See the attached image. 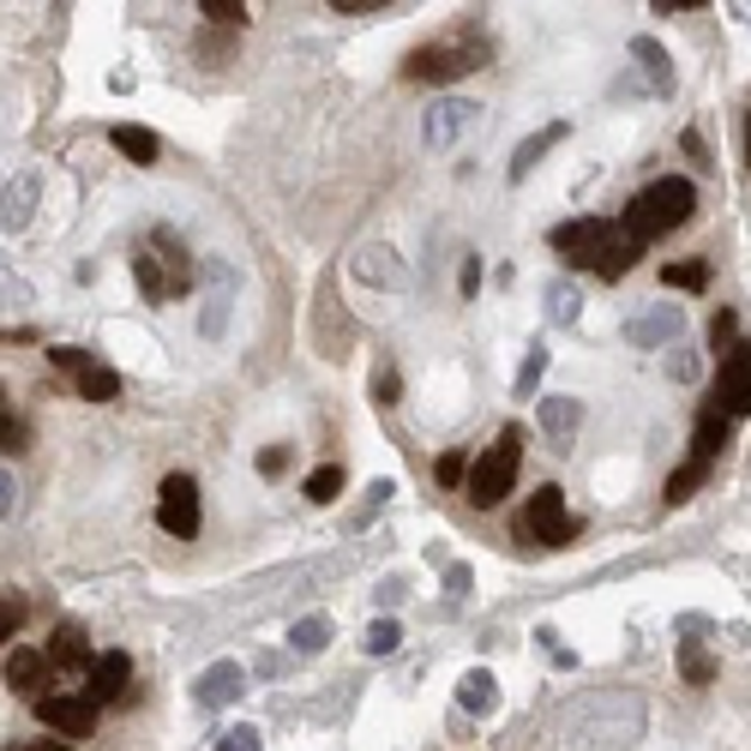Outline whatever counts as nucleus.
<instances>
[{
  "label": "nucleus",
  "mask_w": 751,
  "mask_h": 751,
  "mask_svg": "<svg viewBox=\"0 0 751 751\" xmlns=\"http://www.w3.org/2000/svg\"><path fill=\"white\" fill-rule=\"evenodd\" d=\"M240 692H247V668H240V661H211V668L199 673V685H193V704L199 709H228Z\"/></svg>",
  "instance_id": "obj_10"
},
{
  "label": "nucleus",
  "mask_w": 751,
  "mask_h": 751,
  "mask_svg": "<svg viewBox=\"0 0 751 751\" xmlns=\"http://www.w3.org/2000/svg\"><path fill=\"white\" fill-rule=\"evenodd\" d=\"M547 373V349L536 343V349H529V361L517 367V397H529V391H536V379Z\"/></svg>",
  "instance_id": "obj_33"
},
{
  "label": "nucleus",
  "mask_w": 751,
  "mask_h": 751,
  "mask_svg": "<svg viewBox=\"0 0 751 751\" xmlns=\"http://www.w3.org/2000/svg\"><path fill=\"white\" fill-rule=\"evenodd\" d=\"M631 55L643 60V72H649V85H655V91H673V72H668V55H661V43L638 36V43H631Z\"/></svg>",
  "instance_id": "obj_23"
},
{
  "label": "nucleus",
  "mask_w": 751,
  "mask_h": 751,
  "mask_svg": "<svg viewBox=\"0 0 751 751\" xmlns=\"http://www.w3.org/2000/svg\"><path fill=\"white\" fill-rule=\"evenodd\" d=\"M661 277H668V289H704V283H709V265H704V259H692V265H668Z\"/></svg>",
  "instance_id": "obj_29"
},
{
  "label": "nucleus",
  "mask_w": 751,
  "mask_h": 751,
  "mask_svg": "<svg viewBox=\"0 0 751 751\" xmlns=\"http://www.w3.org/2000/svg\"><path fill=\"white\" fill-rule=\"evenodd\" d=\"M325 619L320 614H307V619H295V626H289V649H295V655H320L325 649Z\"/></svg>",
  "instance_id": "obj_24"
},
{
  "label": "nucleus",
  "mask_w": 751,
  "mask_h": 751,
  "mask_svg": "<svg viewBox=\"0 0 751 751\" xmlns=\"http://www.w3.org/2000/svg\"><path fill=\"white\" fill-rule=\"evenodd\" d=\"M289 469V445H265L259 451V475H283Z\"/></svg>",
  "instance_id": "obj_38"
},
{
  "label": "nucleus",
  "mask_w": 751,
  "mask_h": 751,
  "mask_svg": "<svg viewBox=\"0 0 751 751\" xmlns=\"http://www.w3.org/2000/svg\"><path fill=\"white\" fill-rule=\"evenodd\" d=\"M150 253L162 259V277H169V301H181L187 295V283H193V271H187V253H181V240L169 235V228H157L150 235Z\"/></svg>",
  "instance_id": "obj_14"
},
{
  "label": "nucleus",
  "mask_w": 751,
  "mask_h": 751,
  "mask_svg": "<svg viewBox=\"0 0 751 751\" xmlns=\"http://www.w3.org/2000/svg\"><path fill=\"white\" fill-rule=\"evenodd\" d=\"M48 668H91V643H85L79 626L55 631V643H48Z\"/></svg>",
  "instance_id": "obj_19"
},
{
  "label": "nucleus",
  "mask_w": 751,
  "mask_h": 751,
  "mask_svg": "<svg viewBox=\"0 0 751 751\" xmlns=\"http://www.w3.org/2000/svg\"><path fill=\"white\" fill-rule=\"evenodd\" d=\"M19 626H24V607H19V602H7V607H0V643L19 638Z\"/></svg>",
  "instance_id": "obj_40"
},
{
  "label": "nucleus",
  "mask_w": 751,
  "mask_h": 751,
  "mask_svg": "<svg viewBox=\"0 0 751 751\" xmlns=\"http://www.w3.org/2000/svg\"><path fill=\"white\" fill-rule=\"evenodd\" d=\"M330 12H349V19H367V12H385V0H330Z\"/></svg>",
  "instance_id": "obj_41"
},
{
  "label": "nucleus",
  "mask_w": 751,
  "mask_h": 751,
  "mask_svg": "<svg viewBox=\"0 0 751 751\" xmlns=\"http://www.w3.org/2000/svg\"><path fill=\"white\" fill-rule=\"evenodd\" d=\"M109 145L114 150H121V157L126 162H157V133H150V126H133V121H121V126H114V133H109Z\"/></svg>",
  "instance_id": "obj_17"
},
{
  "label": "nucleus",
  "mask_w": 751,
  "mask_h": 751,
  "mask_svg": "<svg viewBox=\"0 0 751 751\" xmlns=\"http://www.w3.org/2000/svg\"><path fill=\"white\" fill-rule=\"evenodd\" d=\"M36 751H72V746H36Z\"/></svg>",
  "instance_id": "obj_46"
},
{
  "label": "nucleus",
  "mask_w": 751,
  "mask_h": 751,
  "mask_svg": "<svg viewBox=\"0 0 751 751\" xmlns=\"http://www.w3.org/2000/svg\"><path fill=\"white\" fill-rule=\"evenodd\" d=\"M216 751H259V728H228Z\"/></svg>",
  "instance_id": "obj_37"
},
{
  "label": "nucleus",
  "mask_w": 751,
  "mask_h": 751,
  "mask_svg": "<svg viewBox=\"0 0 751 751\" xmlns=\"http://www.w3.org/2000/svg\"><path fill=\"white\" fill-rule=\"evenodd\" d=\"M517 463H524V427H505L500 439L487 445V451L469 463L463 475V493L481 505V512H493V505H505V493L517 487Z\"/></svg>",
  "instance_id": "obj_2"
},
{
  "label": "nucleus",
  "mask_w": 751,
  "mask_h": 751,
  "mask_svg": "<svg viewBox=\"0 0 751 751\" xmlns=\"http://www.w3.org/2000/svg\"><path fill=\"white\" fill-rule=\"evenodd\" d=\"M475 67H487V43H481L475 31H457L451 43L415 48V55L403 60V79H415V85H451V79H463V72H475Z\"/></svg>",
  "instance_id": "obj_3"
},
{
  "label": "nucleus",
  "mask_w": 751,
  "mask_h": 751,
  "mask_svg": "<svg viewBox=\"0 0 751 751\" xmlns=\"http://www.w3.org/2000/svg\"><path fill=\"white\" fill-rule=\"evenodd\" d=\"M36 721H43L48 733H60V740H91L97 733V704L91 697L55 692V697H36Z\"/></svg>",
  "instance_id": "obj_8"
},
{
  "label": "nucleus",
  "mask_w": 751,
  "mask_h": 751,
  "mask_svg": "<svg viewBox=\"0 0 751 751\" xmlns=\"http://www.w3.org/2000/svg\"><path fill=\"white\" fill-rule=\"evenodd\" d=\"M24 439H31V427L12 422V415H0V451H24Z\"/></svg>",
  "instance_id": "obj_35"
},
{
  "label": "nucleus",
  "mask_w": 751,
  "mask_h": 751,
  "mask_svg": "<svg viewBox=\"0 0 751 751\" xmlns=\"http://www.w3.org/2000/svg\"><path fill=\"white\" fill-rule=\"evenodd\" d=\"M668 330H680V307H668V313H655V320L631 325V337H638V343H655V337H668Z\"/></svg>",
  "instance_id": "obj_31"
},
{
  "label": "nucleus",
  "mask_w": 751,
  "mask_h": 751,
  "mask_svg": "<svg viewBox=\"0 0 751 751\" xmlns=\"http://www.w3.org/2000/svg\"><path fill=\"white\" fill-rule=\"evenodd\" d=\"M397 391H403L397 367H379V373H373V397H379V403H385V410H391V403H397Z\"/></svg>",
  "instance_id": "obj_34"
},
{
  "label": "nucleus",
  "mask_w": 751,
  "mask_h": 751,
  "mask_svg": "<svg viewBox=\"0 0 751 751\" xmlns=\"http://www.w3.org/2000/svg\"><path fill=\"white\" fill-rule=\"evenodd\" d=\"M463 475H469V457H463V451H445V457H439V481H445V487H457Z\"/></svg>",
  "instance_id": "obj_36"
},
{
  "label": "nucleus",
  "mask_w": 751,
  "mask_h": 751,
  "mask_svg": "<svg viewBox=\"0 0 751 751\" xmlns=\"http://www.w3.org/2000/svg\"><path fill=\"white\" fill-rule=\"evenodd\" d=\"M728 433H733V422H721L716 410H704V415H697V433H692V463H716V457L728 451Z\"/></svg>",
  "instance_id": "obj_15"
},
{
  "label": "nucleus",
  "mask_w": 751,
  "mask_h": 751,
  "mask_svg": "<svg viewBox=\"0 0 751 751\" xmlns=\"http://www.w3.org/2000/svg\"><path fill=\"white\" fill-rule=\"evenodd\" d=\"M704 0H655V12H697Z\"/></svg>",
  "instance_id": "obj_44"
},
{
  "label": "nucleus",
  "mask_w": 751,
  "mask_h": 751,
  "mask_svg": "<svg viewBox=\"0 0 751 751\" xmlns=\"http://www.w3.org/2000/svg\"><path fill=\"white\" fill-rule=\"evenodd\" d=\"M481 289V259H463V295H475Z\"/></svg>",
  "instance_id": "obj_42"
},
{
  "label": "nucleus",
  "mask_w": 751,
  "mask_h": 751,
  "mask_svg": "<svg viewBox=\"0 0 751 751\" xmlns=\"http://www.w3.org/2000/svg\"><path fill=\"white\" fill-rule=\"evenodd\" d=\"M397 643H403V626H397V619H373V626H367V655H391Z\"/></svg>",
  "instance_id": "obj_27"
},
{
  "label": "nucleus",
  "mask_w": 751,
  "mask_h": 751,
  "mask_svg": "<svg viewBox=\"0 0 751 751\" xmlns=\"http://www.w3.org/2000/svg\"><path fill=\"white\" fill-rule=\"evenodd\" d=\"M475 121V103H463V97H445V103H433L427 109V121H422V133H427V145L433 150H451L457 145V133Z\"/></svg>",
  "instance_id": "obj_11"
},
{
  "label": "nucleus",
  "mask_w": 751,
  "mask_h": 751,
  "mask_svg": "<svg viewBox=\"0 0 751 751\" xmlns=\"http://www.w3.org/2000/svg\"><path fill=\"white\" fill-rule=\"evenodd\" d=\"M733 337H740V313L721 307L716 320H709V343H716V349H733Z\"/></svg>",
  "instance_id": "obj_32"
},
{
  "label": "nucleus",
  "mask_w": 751,
  "mask_h": 751,
  "mask_svg": "<svg viewBox=\"0 0 751 751\" xmlns=\"http://www.w3.org/2000/svg\"><path fill=\"white\" fill-rule=\"evenodd\" d=\"M680 668H685V680H692V685H709V680H716V661H709L697 643L680 649Z\"/></svg>",
  "instance_id": "obj_28"
},
{
  "label": "nucleus",
  "mask_w": 751,
  "mask_h": 751,
  "mask_svg": "<svg viewBox=\"0 0 751 751\" xmlns=\"http://www.w3.org/2000/svg\"><path fill=\"white\" fill-rule=\"evenodd\" d=\"M43 673H48V655H36V649H12V655H7V685H12V692L31 697L36 685H43Z\"/></svg>",
  "instance_id": "obj_18"
},
{
  "label": "nucleus",
  "mask_w": 751,
  "mask_h": 751,
  "mask_svg": "<svg viewBox=\"0 0 751 751\" xmlns=\"http://www.w3.org/2000/svg\"><path fill=\"white\" fill-rule=\"evenodd\" d=\"M638 259H643V240H631L626 228H614V240H607V253H602V259H595V277H607V283H614V277H626Z\"/></svg>",
  "instance_id": "obj_16"
},
{
  "label": "nucleus",
  "mask_w": 751,
  "mask_h": 751,
  "mask_svg": "<svg viewBox=\"0 0 751 751\" xmlns=\"http://www.w3.org/2000/svg\"><path fill=\"white\" fill-rule=\"evenodd\" d=\"M517 536L536 541V547H565L571 536H578V524L565 517V493H559V487H536V493H529V512L517 517Z\"/></svg>",
  "instance_id": "obj_5"
},
{
  "label": "nucleus",
  "mask_w": 751,
  "mask_h": 751,
  "mask_svg": "<svg viewBox=\"0 0 751 751\" xmlns=\"http://www.w3.org/2000/svg\"><path fill=\"white\" fill-rule=\"evenodd\" d=\"M457 697H463V709H481V716H487V709L500 704V692H493V673H469Z\"/></svg>",
  "instance_id": "obj_25"
},
{
  "label": "nucleus",
  "mask_w": 751,
  "mask_h": 751,
  "mask_svg": "<svg viewBox=\"0 0 751 751\" xmlns=\"http://www.w3.org/2000/svg\"><path fill=\"white\" fill-rule=\"evenodd\" d=\"M704 481H709V463H680V469L668 475V487H661V493H668V505H680V500H692Z\"/></svg>",
  "instance_id": "obj_22"
},
{
  "label": "nucleus",
  "mask_w": 751,
  "mask_h": 751,
  "mask_svg": "<svg viewBox=\"0 0 751 751\" xmlns=\"http://www.w3.org/2000/svg\"><path fill=\"white\" fill-rule=\"evenodd\" d=\"M133 277H138V289H145V301H169V277H162V259L150 247L133 253Z\"/></svg>",
  "instance_id": "obj_20"
},
{
  "label": "nucleus",
  "mask_w": 751,
  "mask_h": 751,
  "mask_svg": "<svg viewBox=\"0 0 751 751\" xmlns=\"http://www.w3.org/2000/svg\"><path fill=\"white\" fill-rule=\"evenodd\" d=\"M211 24H247V0H199Z\"/></svg>",
  "instance_id": "obj_30"
},
{
  "label": "nucleus",
  "mask_w": 751,
  "mask_h": 751,
  "mask_svg": "<svg viewBox=\"0 0 751 751\" xmlns=\"http://www.w3.org/2000/svg\"><path fill=\"white\" fill-rule=\"evenodd\" d=\"M157 524L169 529V536H181V541L199 536L205 512H199V481H193V475H169V481H162V493H157Z\"/></svg>",
  "instance_id": "obj_7"
},
{
  "label": "nucleus",
  "mask_w": 751,
  "mask_h": 751,
  "mask_svg": "<svg viewBox=\"0 0 751 751\" xmlns=\"http://www.w3.org/2000/svg\"><path fill=\"white\" fill-rule=\"evenodd\" d=\"M746 169H751V114H746Z\"/></svg>",
  "instance_id": "obj_45"
},
{
  "label": "nucleus",
  "mask_w": 751,
  "mask_h": 751,
  "mask_svg": "<svg viewBox=\"0 0 751 751\" xmlns=\"http://www.w3.org/2000/svg\"><path fill=\"white\" fill-rule=\"evenodd\" d=\"M91 704H114V697H126V680H133V655H121V649H109V655H91Z\"/></svg>",
  "instance_id": "obj_12"
},
{
  "label": "nucleus",
  "mask_w": 751,
  "mask_h": 751,
  "mask_svg": "<svg viewBox=\"0 0 751 751\" xmlns=\"http://www.w3.org/2000/svg\"><path fill=\"white\" fill-rule=\"evenodd\" d=\"M709 410H716L721 422H746V415H751V343H733V349L721 355Z\"/></svg>",
  "instance_id": "obj_4"
},
{
  "label": "nucleus",
  "mask_w": 751,
  "mask_h": 751,
  "mask_svg": "<svg viewBox=\"0 0 751 751\" xmlns=\"http://www.w3.org/2000/svg\"><path fill=\"white\" fill-rule=\"evenodd\" d=\"M536 422H541L547 439L565 451V445L578 439V427H583V403H578V397H541V403H536Z\"/></svg>",
  "instance_id": "obj_13"
},
{
  "label": "nucleus",
  "mask_w": 751,
  "mask_h": 751,
  "mask_svg": "<svg viewBox=\"0 0 751 751\" xmlns=\"http://www.w3.org/2000/svg\"><path fill=\"white\" fill-rule=\"evenodd\" d=\"M559 138H565V126H559V121H553V126H541L536 138H524V145H517V157H512V181H524V175L541 162V150H547V145H559Z\"/></svg>",
  "instance_id": "obj_21"
},
{
  "label": "nucleus",
  "mask_w": 751,
  "mask_h": 751,
  "mask_svg": "<svg viewBox=\"0 0 751 751\" xmlns=\"http://www.w3.org/2000/svg\"><path fill=\"white\" fill-rule=\"evenodd\" d=\"M547 301H553V320H559V325H571V320H578V307H571V289H565V283H553V289H547Z\"/></svg>",
  "instance_id": "obj_39"
},
{
  "label": "nucleus",
  "mask_w": 751,
  "mask_h": 751,
  "mask_svg": "<svg viewBox=\"0 0 751 751\" xmlns=\"http://www.w3.org/2000/svg\"><path fill=\"white\" fill-rule=\"evenodd\" d=\"M48 361L55 367H67L72 373V385H79V397H91V403H114L121 397V373H114V367H103V361H91V355L85 349H48Z\"/></svg>",
  "instance_id": "obj_9"
},
{
  "label": "nucleus",
  "mask_w": 751,
  "mask_h": 751,
  "mask_svg": "<svg viewBox=\"0 0 751 751\" xmlns=\"http://www.w3.org/2000/svg\"><path fill=\"white\" fill-rule=\"evenodd\" d=\"M12 493H19V487H12V475H7V469H0V517L12 512Z\"/></svg>",
  "instance_id": "obj_43"
},
{
  "label": "nucleus",
  "mask_w": 751,
  "mask_h": 751,
  "mask_svg": "<svg viewBox=\"0 0 751 751\" xmlns=\"http://www.w3.org/2000/svg\"><path fill=\"white\" fill-rule=\"evenodd\" d=\"M692 211H697V187L685 181V175H668V181H649L638 199L626 205V235L631 240H655V235H668V228H680V223H692Z\"/></svg>",
  "instance_id": "obj_1"
},
{
  "label": "nucleus",
  "mask_w": 751,
  "mask_h": 751,
  "mask_svg": "<svg viewBox=\"0 0 751 751\" xmlns=\"http://www.w3.org/2000/svg\"><path fill=\"white\" fill-rule=\"evenodd\" d=\"M337 493H343V469L337 463H325V469H313V475H307V500L313 505H330Z\"/></svg>",
  "instance_id": "obj_26"
},
{
  "label": "nucleus",
  "mask_w": 751,
  "mask_h": 751,
  "mask_svg": "<svg viewBox=\"0 0 751 751\" xmlns=\"http://www.w3.org/2000/svg\"><path fill=\"white\" fill-rule=\"evenodd\" d=\"M619 223H607V216H578V223H559L553 228V253L565 265H578V271H595V259L607 253V240H614Z\"/></svg>",
  "instance_id": "obj_6"
}]
</instances>
